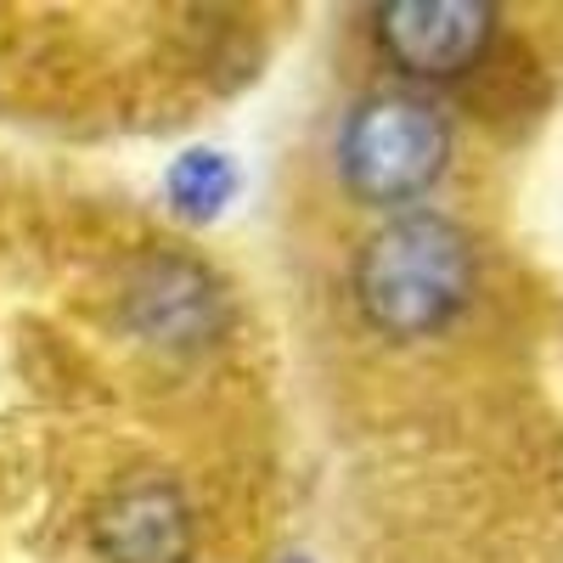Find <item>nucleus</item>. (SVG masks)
Instances as JSON below:
<instances>
[{
  "instance_id": "f257e3e1",
  "label": "nucleus",
  "mask_w": 563,
  "mask_h": 563,
  "mask_svg": "<svg viewBox=\"0 0 563 563\" xmlns=\"http://www.w3.org/2000/svg\"><path fill=\"white\" fill-rule=\"evenodd\" d=\"M355 305L384 339H429L474 294V243L445 214H395L355 254Z\"/></svg>"
},
{
  "instance_id": "f03ea898",
  "label": "nucleus",
  "mask_w": 563,
  "mask_h": 563,
  "mask_svg": "<svg viewBox=\"0 0 563 563\" xmlns=\"http://www.w3.org/2000/svg\"><path fill=\"white\" fill-rule=\"evenodd\" d=\"M451 164V119L417 90H372L339 130V175L350 198L400 209L422 198Z\"/></svg>"
},
{
  "instance_id": "7ed1b4c3",
  "label": "nucleus",
  "mask_w": 563,
  "mask_h": 563,
  "mask_svg": "<svg viewBox=\"0 0 563 563\" xmlns=\"http://www.w3.org/2000/svg\"><path fill=\"white\" fill-rule=\"evenodd\" d=\"M496 34V12L474 0H395L378 7L384 57L411 79H451L467 74Z\"/></svg>"
},
{
  "instance_id": "20e7f679",
  "label": "nucleus",
  "mask_w": 563,
  "mask_h": 563,
  "mask_svg": "<svg viewBox=\"0 0 563 563\" xmlns=\"http://www.w3.org/2000/svg\"><path fill=\"white\" fill-rule=\"evenodd\" d=\"M97 552L108 563H180L192 552V507L180 485L158 474L124 479L97 507Z\"/></svg>"
},
{
  "instance_id": "39448f33",
  "label": "nucleus",
  "mask_w": 563,
  "mask_h": 563,
  "mask_svg": "<svg viewBox=\"0 0 563 563\" xmlns=\"http://www.w3.org/2000/svg\"><path fill=\"white\" fill-rule=\"evenodd\" d=\"M169 203L175 214L186 220H214L220 203L231 198V186H238V169H231V158L209 153V147H192V153H180L169 164Z\"/></svg>"
},
{
  "instance_id": "423d86ee",
  "label": "nucleus",
  "mask_w": 563,
  "mask_h": 563,
  "mask_svg": "<svg viewBox=\"0 0 563 563\" xmlns=\"http://www.w3.org/2000/svg\"><path fill=\"white\" fill-rule=\"evenodd\" d=\"M294 563H299V558H294Z\"/></svg>"
}]
</instances>
